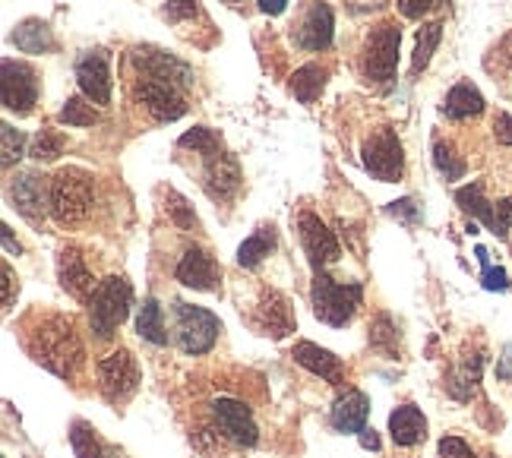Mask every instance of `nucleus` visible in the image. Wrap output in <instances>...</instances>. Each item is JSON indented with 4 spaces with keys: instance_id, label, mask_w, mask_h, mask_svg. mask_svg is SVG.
I'll use <instances>...</instances> for the list:
<instances>
[{
    "instance_id": "11",
    "label": "nucleus",
    "mask_w": 512,
    "mask_h": 458,
    "mask_svg": "<svg viewBox=\"0 0 512 458\" xmlns=\"http://www.w3.org/2000/svg\"><path fill=\"white\" fill-rule=\"evenodd\" d=\"M212 424L225 440L238 446H256V440H260L253 411L244 402H238V398H219V402H212Z\"/></svg>"
},
{
    "instance_id": "20",
    "label": "nucleus",
    "mask_w": 512,
    "mask_h": 458,
    "mask_svg": "<svg viewBox=\"0 0 512 458\" xmlns=\"http://www.w3.org/2000/svg\"><path fill=\"white\" fill-rule=\"evenodd\" d=\"M253 326L260 329L263 335H272V338H285L288 332H294V313H291V304L279 291H266L263 301L256 304V313H253Z\"/></svg>"
},
{
    "instance_id": "47",
    "label": "nucleus",
    "mask_w": 512,
    "mask_h": 458,
    "mask_svg": "<svg viewBox=\"0 0 512 458\" xmlns=\"http://www.w3.org/2000/svg\"><path fill=\"white\" fill-rule=\"evenodd\" d=\"M4 310H10L13 307V301H16V294H19V285H16V275H13V269L4 263Z\"/></svg>"
},
{
    "instance_id": "13",
    "label": "nucleus",
    "mask_w": 512,
    "mask_h": 458,
    "mask_svg": "<svg viewBox=\"0 0 512 458\" xmlns=\"http://www.w3.org/2000/svg\"><path fill=\"white\" fill-rule=\"evenodd\" d=\"M332 29H336L332 7L326 0H310L298 26H294V45L304 51H326L332 45Z\"/></svg>"
},
{
    "instance_id": "23",
    "label": "nucleus",
    "mask_w": 512,
    "mask_h": 458,
    "mask_svg": "<svg viewBox=\"0 0 512 458\" xmlns=\"http://www.w3.org/2000/svg\"><path fill=\"white\" fill-rule=\"evenodd\" d=\"M389 436H392V443L396 446H418L424 443V436H427V417L421 414V408L415 405H402L389 414Z\"/></svg>"
},
{
    "instance_id": "17",
    "label": "nucleus",
    "mask_w": 512,
    "mask_h": 458,
    "mask_svg": "<svg viewBox=\"0 0 512 458\" xmlns=\"http://www.w3.org/2000/svg\"><path fill=\"white\" fill-rule=\"evenodd\" d=\"M136 67H140V76H155L162 79V83H171L177 89H190L193 86V70L177 61L174 54H165V51H136Z\"/></svg>"
},
{
    "instance_id": "14",
    "label": "nucleus",
    "mask_w": 512,
    "mask_h": 458,
    "mask_svg": "<svg viewBox=\"0 0 512 458\" xmlns=\"http://www.w3.org/2000/svg\"><path fill=\"white\" fill-rule=\"evenodd\" d=\"M76 86L92 105H111V64L105 51H86L76 61Z\"/></svg>"
},
{
    "instance_id": "2",
    "label": "nucleus",
    "mask_w": 512,
    "mask_h": 458,
    "mask_svg": "<svg viewBox=\"0 0 512 458\" xmlns=\"http://www.w3.org/2000/svg\"><path fill=\"white\" fill-rule=\"evenodd\" d=\"M95 206V181L83 168H61L48 181V212L57 225H76Z\"/></svg>"
},
{
    "instance_id": "40",
    "label": "nucleus",
    "mask_w": 512,
    "mask_h": 458,
    "mask_svg": "<svg viewBox=\"0 0 512 458\" xmlns=\"http://www.w3.org/2000/svg\"><path fill=\"white\" fill-rule=\"evenodd\" d=\"M389 215L402 218L405 225H418V222H421V209H418V203H415L411 196L396 199V203H389Z\"/></svg>"
},
{
    "instance_id": "36",
    "label": "nucleus",
    "mask_w": 512,
    "mask_h": 458,
    "mask_svg": "<svg viewBox=\"0 0 512 458\" xmlns=\"http://www.w3.org/2000/svg\"><path fill=\"white\" fill-rule=\"evenodd\" d=\"M61 152H64V139L57 136L54 130H42V133L35 136L29 155L35 158V162H54V158L61 155Z\"/></svg>"
},
{
    "instance_id": "39",
    "label": "nucleus",
    "mask_w": 512,
    "mask_h": 458,
    "mask_svg": "<svg viewBox=\"0 0 512 458\" xmlns=\"http://www.w3.org/2000/svg\"><path fill=\"white\" fill-rule=\"evenodd\" d=\"M370 342L383 351H396V326L389 323V316H380L370 329Z\"/></svg>"
},
{
    "instance_id": "26",
    "label": "nucleus",
    "mask_w": 512,
    "mask_h": 458,
    "mask_svg": "<svg viewBox=\"0 0 512 458\" xmlns=\"http://www.w3.org/2000/svg\"><path fill=\"white\" fill-rule=\"evenodd\" d=\"M136 335L146 338L149 345L162 348L168 345V329H165V313H162V304L155 301V297H146L140 313H136Z\"/></svg>"
},
{
    "instance_id": "32",
    "label": "nucleus",
    "mask_w": 512,
    "mask_h": 458,
    "mask_svg": "<svg viewBox=\"0 0 512 458\" xmlns=\"http://www.w3.org/2000/svg\"><path fill=\"white\" fill-rule=\"evenodd\" d=\"M440 38H443V23H427L418 29V42H415V54H411V70L421 73L427 70L433 51L440 48Z\"/></svg>"
},
{
    "instance_id": "27",
    "label": "nucleus",
    "mask_w": 512,
    "mask_h": 458,
    "mask_svg": "<svg viewBox=\"0 0 512 458\" xmlns=\"http://www.w3.org/2000/svg\"><path fill=\"white\" fill-rule=\"evenodd\" d=\"M326 76H329L326 67H320V64H304L301 70H294V76H291V92L298 95L301 105H313L320 98L323 86H326Z\"/></svg>"
},
{
    "instance_id": "46",
    "label": "nucleus",
    "mask_w": 512,
    "mask_h": 458,
    "mask_svg": "<svg viewBox=\"0 0 512 458\" xmlns=\"http://www.w3.org/2000/svg\"><path fill=\"white\" fill-rule=\"evenodd\" d=\"M494 136H497V143L512 146V114H497V121H494Z\"/></svg>"
},
{
    "instance_id": "21",
    "label": "nucleus",
    "mask_w": 512,
    "mask_h": 458,
    "mask_svg": "<svg viewBox=\"0 0 512 458\" xmlns=\"http://www.w3.org/2000/svg\"><path fill=\"white\" fill-rule=\"evenodd\" d=\"M291 357L298 361L304 370H310L313 376H320L329 386H342L345 383V367L332 351L313 345V342H298L291 348Z\"/></svg>"
},
{
    "instance_id": "15",
    "label": "nucleus",
    "mask_w": 512,
    "mask_h": 458,
    "mask_svg": "<svg viewBox=\"0 0 512 458\" xmlns=\"http://www.w3.org/2000/svg\"><path fill=\"white\" fill-rule=\"evenodd\" d=\"M174 275L184 288H193V291H215L222 285V266L215 263L203 247H187Z\"/></svg>"
},
{
    "instance_id": "25",
    "label": "nucleus",
    "mask_w": 512,
    "mask_h": 458,
    "mask_svg": "<svg viewBox=\"0 0 512 458\" xmlns=\"http://www.w3.org/2000/svg\"><path fill=\"white\" fill-rule=\"evenodd\" d=\"M481 111H484V95L471 83H456L446 92L443 114L449 121H468V117H478Z\"/></svg>"
},
{
    "instance_id": "24",
    "label": "nucleus",
    "mask_w": 512,
    "mask_h": 458,
    "mask_svg": "<svg viewBox=\"0 0 512 458\" xmlns=\"http://www.w3.org/2000/svg\"><path fill=\"white\" fill-rule=\"evenodd\" d=\"M10 38L16 51H23V54H48L54 48V32L45 19H23Z\"/></svg>"
},
{
    "instance_id": "33",
    "label": "nucleus",
    "mask_w": 512,
    "mask_h": 458,
    "mask_svg": "<svg viewBox=\"0 0 512 458\" xmlns=\"http://www.w3.org/2000/svg\"><path fill=\"white\" fill-rule=\"evenodd\" d=\"M57 121L67 127H92L98 121V111L92 108L86 95H73V98H67V105L61 108V117H57Z\"/></svg>"
},
{
    "instance_id": "34",
    "label": "nucleus",
    "mask_w": 512,
    "mask_h": 458,
    "mask_svg": "<svg viewBox=\"0 0 512 458\" xmlns=\"http://www.w3.org/2000/svg\"><path fill=\"white\" fill-rule=\"evenodd\" d=\"M70 443H73V452L76 458H102L108 452V446L98 443V436L89 424L83 421H76L73 424V433H70Z\"/></svg>"
},
{
    "instance_id": "42",
    "label": "nucleus",
    "mask_w": 512,
    "mask_h": 458,
    "mask_svg": "<svg viewBox=\"0 0 512 458\" xmlns=\"http://www.w3.org/2000/svg\"><path fill=\"white\" fill-rule=\"evenodd\" d=\"M162 16L171 19V23H177V19L200 16V7H196V0H168V7L162 10Z\"/></svg>"
},
{
    "instance_id": "53",
    "label": "nucleus",
    "mask_w": 512,
    "mask_h": 458,
    "mask_svg": "<svg viewBox=\"0 0 512 458\" xmlns=\"http://www.w3.org/2000/svg\"><path fill=\"white\" fill-rule=\"evenodd\" d=\"M102 458H114V452H111V449H108V452H105V455H102Z\"/></svg>"
},
{
    "instance_id": "51",
    "label": "nucleus",
    "mask_w": 512,
    "mask_h": 458,
    "mask_svg": "<svg viewBox=\"0 0 512 458\" xmlns=\"http://www.w3.org/2000/svg\"><path fill=\"white\" fill-rule=\"evenodd\" d=\"M4 247H7V253H19V244L13 241V234H10L7 225H4Z\"/></svg>"
},
{
    "instance_id": "41",
    "label": "nucleus",
    "mask_w": 512,
    "mask_h": 458,
    "mask_svg": "<svg viewBox=\"0 0 512 458\" xmlns=\"http://www.w3.org/2000/svg\"><path fill=\"white\" fill-rule=\"evenodd\" d=\"M509 228H512V196L494 203V228H490V231H494L497 237H506Z\"/></svg>"
},
{
    "instance_id": "50",
    "label": "nucleus",
    "mask_w": 512,
    "mask_h": 458,
    "mask_svg": "<svg viewBox=\"0 0 512 458\" xmlns=\"http://www.w3.org/2000/svg\"><path fill=\"white\" fill-rule=\"evenodd\" d=\"M497 376H500V380H512V348L506 351V357L500 361V370H497Z\"/></svg>"
},
{
    "instance_id": "44",
    "label": "nucleus",
    "mask_w": 512,
    "mask_h": 458,
    "mask_svg": "<svg viewBox=\"0 0 512 458\" xmlns=\"http://www.w3.org/2000/svg\"><path fill=\"white\" fill-rule=\"evenodd\" d=\"M171 215H174V222L177 225H181V228H193L196 225V215H193V209L184 203V199L181 196H177V193H171Z\"/></svg>"
},
{
    "instance_id": "52",
    "label": "nucleus",
    "mask_w": 512,
    "mask_h": 458,
    "mask_svg": "<svg viewBox=\"0 0 512 458\" xmlns=\"http://www.w3.org/2000/svg\"><path fill=\"white\" fill-rule=\"evenodd\" d=\"M225 4H228V7H238V4H244V0H225Z\"/></svg>"
},
{
    "instance_id": "37",
    "label": "nucleus",
    "mask_w": 512,
    "mask_h": 458,
    "mask_svg": "<svg viewBox=\"0 0 512 458\" xmlns=\"http://www.w3.org/2000/svg\"><path fill=\"white\" fill-rule=\"evenodd\" d=\"M181 149H196L200 155H209L215 149H222V139L215 136L209 127H193L190 133L181 136Z\"/></svg>"
},
{
    "instance_id": "30",
    "label": "nucleus",
    "mask_w": 512,
    "mask_h": 458,
    "mask_svg": "<svg viewBox=\"0 0 512 458\" xmlns=\"http://www.w3.org/2000/svg\"><path fill=\"white\" fill-rule=\"evenodd\" d=\"M481 370H484V357L481 354L468 357V361L462 364V370H456L449 376V395L459 398V402H468L475 386L481 383Z\"/></svg>"
},
{
    "instance_id": "31",
    "label": "nucleus",
    "mask_w": 512,
    "mask_h": 458,
    "mask_svg": "<svg viewBox=\"0 0 512 458\" xmlns=\"http://www.w3.org/2000/svg\"><path fill=\"white\" fill-rule=\"evenodd\" d=\"M433 165H437V171L446 177V181H462L468 171L465 158L456 152V146L446 143V139H437V143H433Z\"/></svg>"
},
{
    "instance_id": "6",
    "label": "nucleus",
    "mask_w": 512,
    "mask_h": 458,
    "mask_svg": "<svg viewBox=\"0 0 512 458\" xmlns=\"http://www.w3.org/2000/svg\"><path fill=\"white\" fill-rule=\"evenodd\" d=\"M174 332L184 354L200 357V354H209L215 342H219L222 323L212 310L181 301V304H174Z\"/></svg>"
},
{
    "instance_id": "4",
    "label": "nucleus",
    "mask_w": 512,
    "mask_h": 458,
    "mask_svg": "<svg viewBox=\"0 0 512 458\" xmlns=\"http://www.w3.org/2000/svg\"><path fill=\"white\" fill-rule=\"evenodd\" d=\"M133 307V288L124 275H108L89 297V326L98 342H108Z\"/></svg>"
},
{
    "instance_id": "48",
    "label": "nucleus",
    "mask_w": 512,
    "mask_h": 458,
    "mask_svg": "<svg viewBox=\"0 0 512 458\" xmlns=\"http://www.w3.org/2000/svg\"><path fill=\"white\" fill-rule=\"evenodd\" d=\"M256 7H260L266 16H279V13H285L288 0H256Z\"/></svg>"
},
{
    "instance_id": "10",
    "label": "nucleus",
    "mask_w": 512,
    "mask_h": 458,
    "mask_svg": "<svg viewBox=\"0 0 512 458\" xmlns=\"http://www.w3.org/2000/svg\"><path fill=\"white\" fill-rule=\"evenodd\" d=\"M136 98H140V102L146 105V111L162 124H171V121H177V117L187 114L184 92L171 83H162V79H155V76L136 79Z\"/></svg>"
},
{
    "instance_id": "38",
    "label": "nucleus",
    "mask_w": 512,
    "mask_h": 458,
    "mask_svg": "<svg viewBox=\"0 0 512 458\" xmlns=\"http://www.w3.org/2000/svg\"><path fill=\"white\" fill-rule=\"evenodd\" d=\"M478 260H481V266H484V275H481L484 288H487V291H503V288L509 285V275H506V269H500V266H490V260H487V250H484V247H478Z\"/></svg>"
},
{
    "instance_id": "16",
    "label": "nucleus",
    "mask_w": 512,
    "mask_h": 458,
    "mask_svg": "<svg viewBox=\"0 0 512 458\" xmlns=\"http://www.w3.org/2000/svg\"><path fill=\"white\" fill-rule=\"evenodd\" d=\"M10 196H13L16 212L23 215L29 225H42V218L48 212V187H45V177H38L32 171L19 174L16 181L10 184Z\"/></svg>"
},
{
    "instance_id": "35",
    "label": "nucleus",
    "mask_w": 512,
    "mask_h": 458,
    "mask_svg": "<svg viewBox=\"0 0 512 458\" xmlns=\"http://www.w3.org/2000/svg\"><path fill=\"white\" fill-rule=\"evenodd\" d=\"M0 136H4V149H0V162H4V168H10L13 162H19V158L26 155V133L23 130H16L10 124L0 127Z\"/></svg>"
},
{
    "instance_id": "7",
    "label": "nucleus",
    "mask_w": 512,
    "mask_h": 458,
    "mask_svg": "<svg viewBox=\"0 0 512 458\" xmlns=\"http://www.w3.org/2000/svg\"><path fill=\"white\" fill-rule=\"evenodd\" d=\"M361 162L370 171V177H377V181L383 184L399 181L405 174V152H402V139L396 136V130L392 127L373 130L361 149Z\"/></svg>"
},
{
    "instance_id": "45",
    "label": "nucleus",
    "mask_w": 512,
    "mask_h": 458,
    "mask_svg": "<svg viewBox=\"0 0 512 458\" xmlns=\"http://www.w3.org/2000/svg\"><path fill=\"white\" fill-rule=\"evenodd\" d=\"M433 7V0H399V10L405 19H421Z\"/></svg>"
},
{
    "instance_id": "3",
    "label": "nucleus",
    "mask_w": 512,
    "mask_h": 458,
    "mask_svg": "<svg viewBox=\"0 0 512 458\" xmlns=\"http://www.w3.org/2000/svg\"><path fill=\"white\" fill-rule=\"evenodd\" d=\"M310 301L317 320L326 326H348L358 313L364 301V285L361 282H336L332 275L317 272L313 275V288H310Z\"/></svg>"
},
{
    "instance_id": "28",
    "label": "nucleus",
    "mask_w": 512,
    "mask_h": 458,
    "mask_svg": "<svg viewBox=\"0 0 512 458\" xmlns=\"http://www.w3.org/2000/svg\"><path fill=\"white\" fill-rule=\"evenodd\" d=\"M275 247V228H260L253 231L247 241L238 247V266L241 269H256Z\"/></svg>"
},
{
    "instance_id": "18",
    "label": "nucleus",
    "mask_w": 512,
    "mask_h": 458,
    "mask_svg": "<svg viewBox=\"0 0 512 458\" xmlns=\"http://www.w3.org/2000/svg\"><path fill=\"white\" fill-rule=\"evenodd\" d=\"M57 278H61V288L80 297V301H89L92 291L98 288L92 269L86 266V256L76 247H64L61 256H57Z\"/></svg>"
},
{
    "instance_id": "1",
    "label": "nucleus",
    "mask_w": 512,
    "mask_h": 458,
    "mask_svg": "<svg viewBox=\"0 0 512 458\" xmlns=\"http://www.w3.org/2000/svg\"><path fill=\"white\" fill-rule=\"evenodd\" d=\"M29 354L35 357L38 364L48 367L54 376L61 380H70L76 373V367L83 364V345L80 335H76L73 323L64 320V316H45L42 326L35 332H29L26 338Z\"/></svg>"
},
{
    "instance_id": "12",
    "label": "nucleus",
    "mask_w": 512,
    "mask_h": 458,
    "mask_svg": "<svg viewBox=\"0 0 512 458\" xmlns=\"http://www.w3.org/2000/svg\"><path fill=\"white\" fill-rule=\"evenodd\" d=\"M298 231H301V244H304L307 260H310V266L317 269V272H323V266L336 263L339 256H342V247H339V241H336V234L329 231V225L323 222L320 215L301 212V218H298Z\"/></svg>"
},
{
    "instance_id": "49",
    "label": "nucleus",
    "mask_w": 512,
    "mask_h": 458,
    "mask_svg": "<svg viewBox=\"0 0 512 458\" xmlns=\"http://www.w3.org/2000/svg\"><path fill=\"white\" fill-rule=\"evenodd\" d=\"M358 440H361V446H364V449H380V436L373 433V430H367V427L358 433Z\"/></svg>"
},
{
    "instance_id": "5",
    "label": "nucleus",
    "mask_w": 512,
    "mask_h": 458,
    "mask_svg": "<svg viewBox=\"0 0 512 458\" xmlns=\"http://www.w3.org/2000/svg\"><path fill=\"white\" fill-rule=\"evenodd\" d=\"M399 45H402V32L396 23H380L367 35L364 51H361V73L367 83L386 86L396 79L399 70Z\"/></svg>"
},
{
    "instance_id": "19",
    "label": "nucleus",
    "mask_w": 512,
    "mask_h": 458,
    "mask_svg": "<svg viewBox=\"0 0 512 458\" xmlns=\"http://www.w3.org/2000/svg\"><path fill=\"white\" fill-rule=\"evenodd\" d=\"M203 162H206V190L209 196L215 199H228L234 190L241 187V168H238V158H234L231 152H222V149H215L209 155H203Z\"/></svg>"
},
{
    "instance_id": "9",
    "label": "nucleus",
    "mask_w": 512,
    "mask_h": 458,
    "mask_svg": "<svg viewBox=\"0 0 512 458\" xmlns=\"http://www.w3.org/2000/svg\"><path fill=\"white\" fill-rule=\"evenodd\" d=\"M0 95H4V108L13 114H32L38 105V73L26 61H13L4 57V79H0Z\"/></svg>"
},
{
    "instance_id": "29",
    "label": "nucleus",
    "mask_w": 512,
    "mask_h": 458,
    "mask_svg": "<svg viewBox=\"0 0 512 458\" xmlns=\"http://www.w3.org/2000/svg\"><path fill=\"white\" fill-rule=\"evenodd\" d=\"M456 203L462 206V212H468L471 218H478V222L490 231L494 228V203H487L484 199V184L475 181V184H468L456 193Z\"/></svg>"
},
{
    "instance_id": "8",
    "label": "nucleus",
    "mask_w": 512,
    "mask_h": 458,
    "mask_svg": "<svg viewBox=\"0 0 512 458\" xmlns=\"http://www.w3.org/2000/svg\"><path fill=\"white\" fill-rule=\"evenodd\" d=\"M140 386V364L127 348H117L98 361V389L108 402H124Z\"/></svg>"
},
{
    "instance_id": "22",
    "label": "nucleus",
    "mask_w": 512,
    "mask_h": 458,
    "mask_svg": "<svg viewBox=\"0 0 512 458\" xmlns=\"http://www.w3.org/2000/svg\"><path fill=\"white\" fill-rule=\"evenodd\" d=\"M370 417V398L361 389H348L336 398V405L329 411V424L339 433H361Z\"/></svg>"
},
{
    "instance_id": "43",
    "label": "nucleus",
    "mask_w": 512,
    "mask_h": 458,
    "mask_svg": "<svg viewBox=\"0 0 512 458\" xmlns=\"http://www.w3.org/2000/svg\"><path fill=\"white\" fill-rule=\"evenodd\" d=\"M440 455L443 458H478L475 449H471L465 440H459V436H443V440H440Z\"/></svg>"
}]
</instances>
